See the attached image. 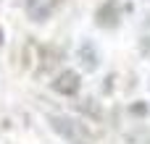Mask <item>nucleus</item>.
I'll list each match as a JSON object with an SVG mask.
<instances>
[{
  "mask_svg": "<svg viewBox=\"0 0 150 144\" xmlns=\"http://www.w3.org/2000/svg\"><path fill=\"white\" fill-rule=\"evenodd\" d=\"M50 126L58 136H63L71 144H92V134L84 123H79L71 115H50Z\"/></svg>",
  "mask_w": 150,
  "mask_h": 144,
  "instance_id": "obj_1",
  "label": "nucleus"
},
{
  "mask_svg": "<svg viewBox=\"0 0 150 144\" xmlns=\"http://www.w3.org/2000/svg\"><path fill=\"white\" fill-rule=\"evenodd\" d=\"M63 0H26V13L32 21H47Z\"/></svg>",
  "mask_w": 150,
  "mask_h": 144,
  "instance_id": "obj_2",
  "label": "nucleus"
},
{
  "mask_svg": "<svg viewBox=\"0 0 150 144\" xmlns=\"http://www.w3.org/2000/svg\"><path fill=\"white\" fill-rule=\"evenodd\" d=\"M79 87H82V79H79L76 71H61V73L53 79V89H55L58 94H66V97H74V94L79 92Z\"/></svg>",
  "mask_w": 150,
  "mask_h": 144,
  "instance_id": "obj_3",
  "label": "nucleus"
},
{
  "mask_svg": "<svg viewBox=\"0 0 150 144\" xmlns=\"http://www.w3.org/2000/svg\"><path fill=\"white\" fill-rule=\"evenodd\" d=\"M95 24L103 26V29H113V26L119 24V8H116L113 0H105V3L98 8V13H95Z\"/></svg>",
  "mask_w": 150,
  "mask_h": 144,
  "instance_id": "obj_4",
  "label": "nucleus"
},
{
  "mask_svg": "<svg viewBox=\"0 0 150 144\" xmlns=\"http://www.w3.org/2000/svg\"><path fill=\"white\" fill-rule=\"evenodd\" d=\"M79 60H82V68L84 71H95L98 68V63H100V55H98V50H95V45L92 42H82V47H79Z\"/></svg>",
  "mask_w": 150,
  "mask_h": 144,
  "instance_id": "obj_5",
  "label": "nucleus"
},
{
  "mask_svg": "<svg viewBox=\"0 0 150 144\" xmlns=\"http://www.w3.org/2000/svg\"><path fill=\"white\" fill-rule=\"evenodd\" d=\"M132 113H134V115H145V113H148V108L140 102V105H132Z\"/></svg>",
  "mask_w": 150,
  "mask_h": 144,
  "instance_id": "obj_6",
  "label": "nucleus"
},
{
  "mask_svg": "<svg viewBox=\"0 0 150 144\" xmlns=\"http://www.w3.org/2000/svg\"><path fill=\"white\" fill-rule=\"evenodd\" d=\"M3 39H5V37H3V31H0V45H3Z\"/></svg>",
  "mask_w": 150,
  "mask_h": 144,
  "instance_id": "obj_7",
  "label": "nucleus"
}]
</instances>
